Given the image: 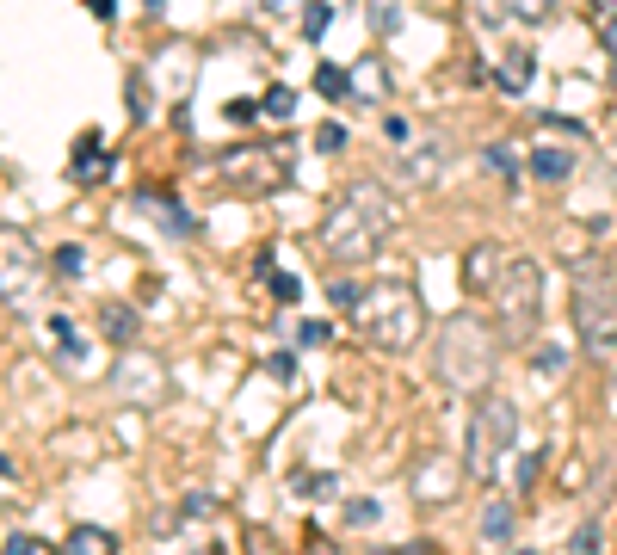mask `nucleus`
Segmentation results:
<instances>
[{
	"mask_svg": "<svg viewBox=\"0 0 617 555\" xmlns=\"http://www.w3.org/2000/svg\"><path fill=\"white\" fill-rule=\"evenodd\" d=\"M389 229H395V198L383 192V179H352L328 204V216H321V247L340 266H371L389 241Z\"/></svg>",
	"mask_w": 617,
	"mask_h": 555,
	"instance_id": "obj_1",
	"label": "nucleus"
},
{
	"mask_svg": "<svg viewBox=\"0 0 617 555\" xmlns=\"http://www.w3.org/2000/svg\"><path fill=\"white\" fill-rule=\"evenodd\" d=\"M494 327L482 315H451L445 333H439V352H432V370H439V383L451 395H482L488 377H494Z\"/></svg>",
	"mask_w": 617,
	"mask_h": 555,
	"instance_id": "obj_2",
	"label": "nucleus"
},
{
	"mask_svg": "<svg viewBox=\"0 0 617 555\" xmlns=\"http://www.w3.org/2000/svg\"><path fill=\"white\" fill-rule=\"evenodd\" d=\"M352 321H358V333H365L377 352H408V346H420V333H426V309H420L414 284L365 290V303L352 309Z\"/></svg>",
	"mask_w": 617,
	"mask_h": 555,
	"instance_id": "obj_3",
	"label": "nucleus"
},
{
	"mask_svg": "<svg viewBox=\"0 0 617 555\" xmlns=\"http://www.w3.org/2000/svg\"><path fill=\"white\" fill-rule=\"evenodd\" d=\"M574 333L580 346H617V253H593L574 266Z\"/></svg>",
	"mask_w": 617,
	"mask_h": 555,
	"instance_id": "obj_4",
	"label": "nucleus"
},
{
	"mask_svg": "<svg viewBox=\"0 0 617 555\" xmlns=\"http://www.w3.org/2000/svg\"><path fill=\"white\" fill-rule=\"evenodd\" d=\"M519 444V401H506L494 389L476 395V407H469V438H463V475L476 481H494L506 451Z\"/></svg>",
	"mask_w": 617,
	"mask_h": 555,
	"instance_id": "obj_5",
	"label": "nucleus"
},
{
	"mask_svg": "<svg viewBox=\"0 0 617 555\" xmlns=\"http://www.w3.org/2000/svg\"><path fill=\"white\" fill-rule=\"evenodd\" d=\"M488 296H494V321H500L506 340H531V327L543 321V266L525 253H506V266L488 284Z\"/></svg>",
	"mask_w": 617,
	"mask_h": 555,
	"instance_id": "obj_6",
	"label": "nucleus"
},
{
	"mask_svg": "<svg viewBox=\"0 0 617 555\" xmlns=\"http://www.w3.org/2000/svg\"><path fill=\"white\" fill-rule=\"evenodd\" d=\"M223 179L247 198H266V192H284L290 185V148L284 142H247V148H229L223 161Z\"/></svg>",
	"mask_w": 617,
	"mask_h": 555,
	"instance_id": "obj_7",
	"label": "nucleus"
},
{
	"mask_svg": "<svg viewBox=\"0 0 617 555\" xmlns=\"http://www.w3.org/2000/svg\"><path fill=\"white\" fill-rule=\"evenodd\" d=\"M112 395H118L124 407H155V401L167 395V370H161V358H149L142 346H124V358L112 364Z\"/></svg>",
	"mask_w": 617,
	"mask_h": 555,
	"instance_id": "obj_8",
	"label": "nucleus"
},
{
	"mask_svg": "<svg viewBox=\"0 0 617 555\" xmlns=\"http://www.w3.org/2000/svg\"><path fill=\"white\" fill-rule=\"evenodd\" d=\"M38 253H31V241L19 229H0V296H7L13 309L31 303V290H38Z\"/></svg>",
	"mask_w": 617,
	"mask_h": 555,
	"instance_id": "obj_9",
	"label": "nucleus"
},
{
	"mask_svg": "<svg viewBox=\"0 0 617 555\" xmlns=\"http://www.w3.org/2000/svg\"><path fill=\"white\" fill-rule=\"evenodd\" d=\"M346 99H352V105H389V99H395L389 62H383V56H358V62L346 68Z\"/></svg>",
	"mask_w": 617,
	"mask_h": 555,
	"instance_id": "obj_10",
	"label": "nucleus"
},
{
	"mask_svg": "<svg viewBox=\"0 0 617 555\" xmlns=\"http://www.w3.org/2000/svg\"><path fill=\"white\" fill-rule=\"evenodd\" d=\"M451 494H457V463H451L445 451H426V457L414 463V500L451 506Z\"/></svg>",
	"mask_w": 617,
	"mask_h": 555,
	"instance_id": "obj_11",
	"label": "nucleus"
},
{
	"mask_svg": "<svg viewBox=\"0 0 617 555\" xmlns=\"http://www.w3.org/2000/svg\"><path fill=\"white\" fill-rule=\"evenodd\" d=\"M531 74H537V56H531L525 44H513V50L494 56V87H500V93H525Z\"/></svg>",
	"mask_w": 617,
	"mask_h": 555,
	"instance_id": "obj_12",
	"label": "nucleus"
},
{
	"mask_svg": "<svg viewBox=\"0 0 617 555\" xmlns=\"http://www.w3.org/2000/svg\"><path fill=\"white\" fill-rule=\"evenodd\" d=\"M531 173H537L543 185H562V179L574 173V148H556V142H537V148H531Z\"/></svg>",
	"mask_w": 617,
	"mask_h": 555,
	"instance_id": "obj_13",
	"label": "nucleus"
},
{
	"mask_svg": "<svg viewBox=\"0 0 617 555\" xmlns=\"http://www.w3.org/2000/svg\"><path fill=\"white\" fill-rule=\"evenodd\" d=\"M500 266H506V247H494V241H482L476 253L463 259V278H469V290H488L494 278H500Z\"/></svg>",
	"mask_w": 617,
	"mask_h": 555,
	"instance_id": "obj_14",
	"label": "nucleus"
},
{
	"mask_svg": "<svg viewBox=\"0 0 617 555\" xmlns=\"http://www.w3.org/2000/svg\"><path fill=\"white\" fill-rule=\"evenodd\" d=\"M68 173H75L81 185L105 179V173H112V155H105V142H99V136H81V142H75V167H68Z\"/></svg>",
	"mask_w": 617,
	"mask_h": 555,
	"instance_id": "obj_15",
	"label": "nucleus"
},
{
	"mask_svg": "<svg viewBox=\"0 0 617 555\" xmlns=\"http://www.w3.org/2000/svg\"><path fill=\"white\" fill-rule=\"evenodd\" d=\"M99 327L112 333L118 346H136V327H142V321H136V309H130V303H99Z\"/></svg>",
	"mask_w": 617,
	"mask_h": 555,
	"instance_id": "obj_16",
	"label": "nucleus"
},
{
	"mask_svg": "<svg viewBox=\"0 0 617 555\" xmlns=\"http://www.w3.org/2000/svg\"><path fill=\"white\" fill-rule=\"evenodd\" d=\"M402 173H408V179H420V185H426V179H439V173H445V148H439V142L414 148V155H402Z\"/></svg>",
	"mask_w": 617,
	"mask_h": 555,
	"instance_id": "obj_17",
	"label": "nucleus"
},
{
	"mask_svg": "<svg viewBox=\"0 0 617 555\" xmlns=\"http://www.w3.org/2000/svg\"><path fill=\"white\" fill-rule=\"evenodd\" d=\"M136 204H142V210H155V216H161V222H167V229H173V235H179V241H186V235H198V222H192V216H186V210H179V204H173V198H149V192H142V198H136Z\"/></svg>",
	"mask_w": 617,
	"mask_h": 555,
	"instance_id": "obj_18",
	"label": "nucleus"
},
{
	"mask_svg": "<svg viewBox=\"0 0 617 555\" xmlns=\"http://www.w3.org/2000/svg\"><path fill=\"white\" fill-rule=\"evenodd\" d=\"M513 525H519V518H513V506H506V500H488V506H482V537H488V543H513Z\"/></svg>",
	"mask_w": 617,
	"mask_h": 555,
	"instance_id": "obj_19",
	"label": "nucleus"
},
{
	"mask_svg": "<svg viewBox=\"0 0 617 555\" xmlns=\"http://www.w3.org/2000/svg\"><path fill=\"white\" fill-rule=\"evenodd\" d=\"M68 549H75V555H105V549H118V537L99 531V525H75V531H68Z\"/></svg>",
	"mask_w": 617,
	"mask_h": 555,
	"instance_id": "obj_20",
	"label": "nucleus"
},
{
	"mask_svg": "<svg viewBox=\"0 0 617 555\" xmlns=\"http://www.w3.org/2000/svg\"><path fill=\"white\" fill-rule=\"evenodd\" d=\"M365 19H371L377 37H389L395 25H402V0H365Z\"/></svg>",
	"mask_w": 617,
	"mask_h": 555,
	"instance_id": "obj_21",
	"label": "nucleus"
},
{
	"mask_svg": "<svg viewBox=\"0 0 617 555\" xmlns=\"http://www.w3.org/2000/svg\"><path fill=\"white\" fill-rule=\"evenodd\" d=\"M328 25H334V7H328V0H309V7H303V37H309V44H321Z\"/></svg>",
	"mask_w": 617,
	"mask_h": 555,
	"instance_id": "obj_22",
	"label": "nucleus"
},
{
	"mask_svg": "<svg viewBox=\"0 0 617 555\" xmlns=\"http://www.w3.org/2000/svg\"><path fill=\"white\" fill-rule=\"evenodd\" d=\"M531 370H537V377H562V370H568V352L543 340V346H531Z\"/></svg>",
	"mask_w": 617,
	"mask_h": 555,
	"instance_id": "obj_23",
	"label": "nucleus"
},
{
	"mask_svg": "<svg viewBox=\"0 0 617 555\" xmlns=\"http://www.w3.org/2000/svg\"><path fill=\"white\" fill-rule=\"evenodd\" d=\"M328 303H334L340 315H352L358 303H365V284H358V278H334V284H328Z\"/></svg>",
	"mask_w": 617,
	"mask_h": 555,
	"instance_id": "obj_24",
	"label": "nucleus"
},
{
	"mask_svg": "<svg viewBox=\"0 0 617 555\" xmlns=\"http://www.w3.org/2000/svg\"><path fill=\"white\" fill-rule=\"evenodd\" d=\"M482 167H488V173H500V179H513V167H519V148L488 142V148H482Z\"/></svg>",
	"mask_w": 617,
	"mask_h": 555,
	"instance_id": "obj_25",
	"label": "nucleus"
},
{
	"mask_svg": "<svg viewBox=\"0 0 617 555\" xmlns=\"http://www.w3.org/2000/svg\"><path fill=\"white\" fill-rule=\"evenodd\" d=\"M315 93H321V99H346V68L321 62V68H315Z\"/></svg>",
	"mask_w": 617,
	"mask_h": 555,
	"instance_id": "obj_26",
	"label": "nucleus"
},
{
	"mask_svg": "<svg viewBox=\"0 0 617 555\" xmlns=\"http://www.w3.org/2000/svg\"><path fill=\"white\" fill-rule=\"evenodd\" d=\"M260 111H266V118H297V93H290V87H272V93L260 99Z\"/></svg>",
	"mask_w": 617,
	"mask_h": 555,
	"instance_id": "obj_27",
	"label": "nucleus"
},
{
	"mask_svg": "<svg viewBox=\"0 0 617 555\" xmlns=\"http://www.w3.org/2000/svg\"><path fill=\"white\" fill-rule=\"evenodd\" d=\"M130 124H149V81H142V68L130 74Z\"/></svg>",
	"mask_w": 617,
	"mask_h": 555,
	"instance_id": "obj_28",
	"label": "nucleus"
},
{
	"mask_svg": "<svg viewBox=\"0 0 617 555\" xmlns=\"http://www.w3.org/2000/svg\"><path fill=\"white\" fill-rule=\"evenodd\" d=\"M266 284H272V296H278V303H303V278H297V272H272Z\"/></svg>",
	"mask_w": 617,
	"mask_h": 555,
	"instance_id": "obj_29",
	"label": "nucleus"
},
{
	"mask_svg": "<svg viewBox=\"0 0 617 555\" xmlns=\"http://www.w3.org/2000/svg\"><path fill=\"white\" fill-rule=\"evenodd\" d=\"M377 518H383V506H377V500H352V506H346V525H358V531H371Z\"/></svg>",
	"mask_w": 617,
	"mask_h": 555,
	"instance_id": "obj_30",
	"label": "nucleus"
},
{
	"mask_svg": "<svg viewBox=\"0 0 617 555\" xmlns=\"http://www.w3.org/2000/svg\"><path fill=\"white\" fill-rule=\"evenodd\" d=\"M525 25H550L556 19V0H519V7H513Z\"/></svg>",
	"mask_w": 617,
	"mask_h": 555,
	"instance_id": "obj_31",
	"label": "nucleus"
},
{
	"mask_svg": "<svg viewBox=\"0 0 617 555\" xmlns=\"http://www.w3.org/2000/svg\"><path fill=\"white\" fill-rule=\"evenodd\" d=\"M56 272H62V278H81V272H87V253H81V247H56Z\"/></svg>",
	"mask_w": 617,
	"mask_h": 555,
	"instance_id": "obj_32",
	"label": "nucleus"
},
{
	"mask_svg": "<svg viewBox=\"0 0 617 555\" xmlns=\"http://www.w3.org/2000/svg\"><path fill=\"white\" fill-rule=\"evenodd\" d=\"M315 148H321V155H340V148H346V124H321V130H315Z\"/></svg>",
	"mask_w": 617,
	"mask_h": 555,
	"instance_id": "obj_33",
	"label": "nucleus"
},
{
	"mask_svg": "<svg viewBox=\"0 0 617 555\" xmlns=\"http://www.w3.org/2000/svg\"><path fill=\"white\" fill-rule=\"evenodd\" d=\"M253 7H260L266 19H290L297 7H309V0H253Z\"/></svg>",
	"mask_w": 617,
	"mask_h": 555,
	"instance_id": "obj_34",
	"label": "nucleus"
},
{
	"mask_svg": "<svg viewBox=\"0 0 617 555\" xmlns=\"http://www.w3.org/2000/svg\"><path fill=\"white\" fill-rule=\"evenodd\" d=\"M568 549H574V555H593V549H599V525H580V531L568 537Z\"/></svg>",
	"mask_w": 617,
	"mask_h": 555,
	"instance_id": "obj_35",
	"label": "nucleus"
},
{
	"mask_svg": "<svg viewBox=\"0 0 617 555\" xmlns=\"http://www.w3.org/2000/svg\"><path fill=\"white\" fill-rule=\"evenodd\" d=\"M537 475H543V451H531V457L519 463V488H525V494L537 488Z\"/></svg>",
	"mask_w": 617,
	"mask_h": 555,
	"instance_id": "obj_36",
	"label": "nucleus"
},
{
	"mask_svg": "<svg viewBox=\"0 0 617 555\" xmlns=\"http://www.w3.org/2000/svg\"><path fill=\"white\" fill-rule=\"evenodd\" d=\"M223 111H229V124H253V118H260V105H253V99H229Z\"/></svg>",
	"mask_w": 617,
	"mask_h": 555,
	"instance_id": "obj_37",
	"label": "nucleus"
},
{
	"mask_svg": "<svg viewBox=\"0 0 617 555\" xmlns=\"http://www.w3.org/2000/svg\"><path fill=\"white\" fill-rule=\"evenodd\" d=\"M506 19V0H476V25H500Z\"/></svg>",
	"mask_w": 617,
	"mask_h": 555,
	"instance_id": "obj_38",
	"label": "nucleus"
},
{
	"mask_svg": "<svg viewBox=\"0 0 617 555\" xmlns=\"http://www.w3.org/2000/svg\"><path fill=\"white\" fill-rule=\"evenodd\" d=\"M297 340H303V346H328V321H303Z\"/></svg>",
	"mask_w": 617,
	"mask_h": 555,
	"instance_id": "obj_39",
	"label": "nucleus"
},
{
	"mask_svg": "<svg viewBox=\"0 0 617 555\" xmlns=\"http://www.w3.org/2000/svg\"><path fill=\"white\" fill-rule=\"evenodd\" d=\"M7 549H13V555H38V549H50V543L31 537V531H19V537H7Z\"/></svg>",
	"mask_w": 617,
	"mask_h": 555,
	"instance_id": "obj_40",
	"label": "nucleus"
},
{
	"mask_svg": "<svg viewBox=\"0 0 617 555\" xmlns=\"http://www.w3.org/2000/svg\"><path fill=\"white\" fill-rule=\"evenodd\" d=\"M179 512H186V518H210L216 500H210V494H186V506H179Z\"/></svg>",
	"mask_w": 617,
	"mask_h": 555,
	"instance_id": "obj_41",
	"label": "nucleus"
},
{
	"mask_svg": "<svg viewBox=\"0 0 617 555\" xmlns=\"http://www.w3.org/2000/svg\"><path fill=\"white\" fill-rule=\"evenodd\" d=\"M272 377H278V383H290V377H297V364H290V352H272Z\"/></svg>",
	"mask_w": 617,
	"mask_h": 555,
	"instance_id": "obj_42",
	"label": "nucleus"
},
{
	"mask_svg": "<svg viewBox=\"0 0 617 555\" xmlns=\"http://www.w3.org/2000/svg\"><path fill=\"white\" fill-rule=\"evenodd\" d=\"M383 136H389L395 148H402V142H408V124H402V118H383Z\"/></svg>",
	"mask_w": 617,
	"mask_h": 555,
	"instance_id": "obj_43",
	"label": "nucleus"
},
{
	"mask_svg": "<svg viewBox=\"0 0 617 555\" xmlns=\"http://www.w3.org/2000/svg\"><path fill=\"white\" fill-rule=\"evenodd\" d=\"M617 25V0H599V31H611Z\"/></svg>",
	"mask_w": 617,
	"mask_h": 555,
	"instance_id": "obj_44",
	"label": "nucleus"
},
{
	"mask_svg": "<svg viewBox=\"0 0 617 555\" xmlns=\"http://www.w3.org/2000/svg\"><path fill=\"white\" fill-rule=\"evenodd\" d=\"M87 13H93V19H112V13H118V0H87Z\"/></svg>",
	"mask_w": 617,
	"mask_h": 555,
	"instance_id": "obj_45",
	"label": "nucleus"
},
{
	"mask_svg": "<svg viewBox=\"0 0 617 555\" xmlns=\"http://www.w3.org/2000/svg\"><path fill=\"white\" fill-rule=\"evenodd\" d=\"M142 7H149V19H161V13H167V0H142Z\"/></svg>",
	"mask_w": 617,
	"mask_h": 555,
	"instance_id": "obj_46",
	"label": "nucleus"
},
{
	"mask_svg": "<svg viewBox=\"0 0 617 555\" xmlns=\"http://www.w3.org/2000/svg\"><path fill=\"white\" fill-rule=\"evenodd\" d=\"M605 44H611V62H617V25H611V31H605Z\"/></svg>",
	"mask_w": 617,
	"mask_h": 555,
	"instance_id": "obj_47",
	"label": "nucleus"
}]
</instances>
